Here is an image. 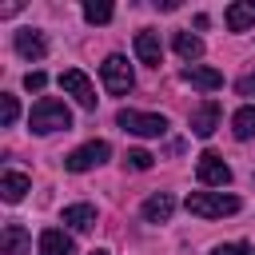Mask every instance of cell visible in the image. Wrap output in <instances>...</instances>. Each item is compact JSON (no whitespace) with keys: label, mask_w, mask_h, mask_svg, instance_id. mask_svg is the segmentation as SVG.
Instances as JSON below:
<instances>
[{"label":"cell","mask_w":255,"mask_h":255,"mask_svg":"<svg viewBox=\"0 0 255 255\" xmlns=\"http://www.w3.org/2000/svg\"><path fill=\"white\" fill-rule=\"evenodd\" d=\"M84 20L88 24H108L112 20V4L108 0H88L84 4Z\"/></svg>","instance_id":"ffe728a7"},{"label":"cell","mask_w":255,"mask_h":255,"mask_svg":"<svg viewBox=\"0 0 255 255\" xmlns=\"http://www.w3.org/2000/svg\"><path fill=\"white\" fill-rule=\"evenodd\" d=\"M135 56H139L147 68H159V60H163L159 36H155V32H135Z\"/></svg>","instance_id":"7c38bea8"},{"label":"cell","mask_w":255,"mask_h":255,"mask_svg":"<svg viewBox=\"0 0 255 255\" xmlns=\"http://www.w3.org/2000/svg\"><path fill=\"white\" fill-rule=\"evenodd\" d=\"M231 135L235 139H255V104H243L231 116Z\"/></svg>","instance_id":"ac0fdd59"},{"label":"cell","mask_w":255,"mask_h":255,"mask_svg":"<svg viewBox=\"0 0 255 255\" xmlns=\"http://www.w3.org/2000/svg\"><path fill=\"white\" fill-rule=\"evenodd\" d=\"M108 155H112V147H108L104 139H92V143L68 151V155H64V167H68V171H92V167H100Z\"/></svg>","instance_id":"8992f818"},{"label":"cell","mask_w":255,"mask_h":255,"mask_svg":"<svg viewBox=\"0 0 255 255\" xmlns=\"http://www.w3.org/2000/svg\"><path fill=\"white\" fill-rule=\"evenodd\" d=\"M179 76H183V84H191V88H199V92H219V88H223V72H215V68H207V64H187Z\"/></svg>","instance_id":"ba28073f"},{"label":"cell","mask_w":255,"mask_h":255,"mask_svg":"<svg viewBox=\"0 0 255 255\" xmlns=\"http://www.w3.org/2000/svg\"><path fill=\"white\" fill-rule=\"evenodd\" d=\"M235 96L255 100V72H247V76H239V80H235Z\"/></svg>","instance_id":"603a6c76"},{"label":"cell","mask_w":255,"mask_h":255,"mask_svg":"<svg viewBox=\"0 0 255 255\" xmlns=\"http://www.w3.org/2000/svg\"><path fill=\"white\" fill-rule=\"evenodd\" d=\"M28 187H32V179H28L24 171H4V175H0V195H4V203H20Z\"/></svg>","instance_id":"4fadbf2b"},{"label":"cell","mask_w":255,"mask_h":255,"mask_svg":"<svg viewBox=\"0 0 255 255\" xmlns=\"http://www.w3.org/2000/svg\"><path fill=\"white\" fill-rule=\"evenodd\" d=\"M92 255H108V251H92Z\"/></svg>","instance_id":"484cf974"},{"label":"cell","mask_w":255,"mask_h":255,"mask_svg":"<svg viewBox=\"0 0 255 255\" xmlns=\"http://www.w3.org/2000/svg\"><path fill=\"white\" fill-rule=\"evenodd\" d=\"M219 120H223V112H219V104L215 100H207V104H199L195 112H191V135H199V139H207L215 128H219Z\"/></svg>","instance_id":"8fae6325"},{"label":"cell","mask_w":255,"mask_h":255,"mask_svg":"<svg viewBox=\"0 0 255 255\" xmlns=\"http://www.w3.org/2000/svg\"><path fill=\"white\" fill-rule=\"evenodd\" d=\"M195 175H199L203 187H227V183H231V167L223 163L219 151H203L199 163H195Z\"/></svg>","instance_id":"52a82bcc"},{"label":"cell","mask_w":255,"mask_h":255,"mask_svg":"<svg viewBox=\"0 0 255 255\" xmlns=\"http://www.w3.org/2000/svg\"><path fill=\"white\" fill-rule=\"evenodd\" d=\"M100 76H104V88H108L112 96H128L131 84H135V72H131V64H128V56H120V52H112V56L100 64Z\"/></svg>","instance_id":"277c9868"},{"label":"cell","mask_w":255,"mask_h":255,"mask_svg":"<svg viewBox=\"0 0 255 255\" xmlns=\"http://www.w3.org/2000/svg\"><path fill=\"white\" fill-rule=\"evenodd\" d=\"M116 124H120L124 131H131V135H143V139H155V135L167 131V120H163V116H155V112H135V108H120V112H116Z\"/></svg>","instance_id":"3957f363"},{"label":"cell","mask_w":255,"mask_h":255,"mask_svg":"<svg viewBox=\"0 0 255 255\" xmlns=\"http://www.w3.org/2000/svg\"><path fill=\"white\" fill-rule=\"evenodd\" d=\"M40 255H72V239L60 227H44L40 231Z\"/></svg>","instance_id":"e0dca14e"},{"label":"cell","mask_w":255,"mask_h":255,"mask_svg":"<svg viewBox=\"0 0 255 255\" xmlns=\"http://www.w3.org/2000/svg\"><path fill=\"white\" fill-rule=\"evenodd\" d=\"M227 28H231V32L255 28V0H235V4L227 8Z\"/></svg>","instance_id":"5bb4252c"},{"label":"cell","mask_w":255,"mask_h":255,"mask_svg":"<svg viewBox=\"0 0 255 255\" xmlns=\"http://www.w3.org/2000/svg\"><path fill=\"white\" fill-rule=\"evenodd\" d=\"M239 207L243 203L231 191H191L187 195V211L199 215V219H223V215H235Z\"/></svg>","instance_id":"7a4b0ae2"},{"label":"cell","mask_w":255,"mask_h":255,"mask_svg":"<svg viewBox=\"0 0 255 255\" xmlns=\"http://www.w3.org/2000/svg\"><path fill=\"white\" fill-rule=\"evenodd\" d=\"M60 88H64V92H68V96H72V100H76L84 112H96V100H100V96H96L92 80H88L80 68H68V72H60Z\"/></svg>","instance_id":"5b68a950"},{"label":"cell","mask_w":255,"mask_h":255,"mask_svg":"<svg viewBox=\"0 0 255 255\" xmlns=\"http://www.w3.org/2000/svg\"><path fill=\"white\" fill-rule=\"evenodd\" d=\"M44 84H48V76H44V72H28V76H24V88H28V92H40Z\"/></svg>","instance_id":"d4e9b609"},{"label":"cell","mask_w":255,"mask_h":255,"mask_svg":"<svg viewBox=\"0 0 255 255\" xmlns=\"http://www.w3.org/2000/svg\"><path fill=\"white\" fill-rule=\"evenodd\" d=\"M0 243H4V255H28L32 235H28L20 223H8V227H4V235H0Z\"/></svg>","instance_id":"2e32d148"},{"label":"cell","mask_w":255,"mask_h":255,"mask_svg":"<svg viewBox=\"0 0 255 255\" xmlns=\"http://www.w3.org/2000/svg\"><path fill=\"white\" fill-rule=\"evenodd\" d=\"M171 48H175V52H179V56H183L187 64L203 56V40H199V36H191V32H175V40H171Z\"/></svg>","instance_id":"d6986e66"},{"label":"cell","mask_w":255,"mask_h":255,"mask_svg":"<svg viewBox=\"0 0 255 255\" xmlns=\"http://www.w3.org/2000/svg\"><path fill=\"white\" fill-rule=\"evenodd\" d=\"M124 163H128V167H131V171H147V167H151V163H155V155H151V151H143V147H131V151H128V159H124Z\"/></svg>","instance_id":"44dd1931"},{"label":"cell","mask_w":255,"mask_h":255,"mask_svg":"<svg viewBox=\"0 0 255 255\" xmlns=\"http://www.w3.org/2000/svg\"><path fill=\"white\" fill-rule=\"evenodd\" d=\"M211 255H251V247L247 243H219Z\"/></svg>","instance_id":"cb8c5ba5"},{"label":"cell","mask_w":255,"mask_h":255,"mask_svg":"<svg viewBox=\"0 0 255 255\" xmlns=\"http://www.w3.org/2000/svg\"><path fill=\"white\" fill-rule=\"evenodd\" d=\"M64 223L72 231H92L96 227V207L92 203H72V207H64Z\"/></svg>","instance_id":"9a60e30c"},{"label":"cell","mask_w":255,"mask_h":255,"mask_svg":"<svg viewBox=\"0 0 255 255\" xmlns=\"http://www.w3.org/2000/svg\"><path fill=\"white\" fill-rule=\"evenodd\" d=\"M28 124H32V131H40V135H48V131H68V128H72V112H68V104H64V100L44 96V100H36V104H32Z\"/></svg>","instance_id":"6da1fadb"},{"label":"cell","mask_w":255,"mask_h":255,"mask_svg":"<svg viewBox=\"0 0 255 255\" xmlns=\"http://www.w3.org/2000/svg\"><path fill=\"white\" fill-rule=\"evenodd\" d=\"M16 116H20L16 96H0V124H4V128H12V124H16Z\"/></svg>","instance_id":"7402d4cb"},{"label":"cell","mask_w":255,"mask_h":255,"mask_svg":"<svg viewBox=\"0 0 255 255\" xmlns=\"http://www.w3.org/2000/svg\"><path fill=\"white\" fill-rule=\"evenodd\" d=\"M12 44H16V52H20L24 60H32V64L48 56V40H44V32H36V28H20Z\"/></svg>","instance_id":"30bf717a"},{"label":"cell","mask_w":255,"mask_h":255,"mask_svg":"<svg viewBox=\"0 0 255 255\" xmlns=\"http://www.w3.org/2000/svg\"><path fill=\"white\" fill-rule=\"evenodd\" d=\"M171 211H175V195H171V191H151V195L143 199V207H139V215H143L147 223H167Z\"/></svg>","instance_id":"9c48e42d"}]
</instances>
